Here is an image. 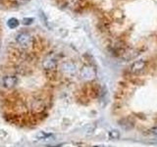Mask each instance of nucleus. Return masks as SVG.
Listing matches in <instances>:
<instances>
[{
  "mask_svg": "<svg viewBox=\"0 0 157 147\" xmlns=\"http://www.w3.org/2000/svg\"><path fill=\"white\" fill-rule=\"evenodd\" d=\"M7 26L10 28H15L19 26V21L16 19V18H11L10 20H8L7 22Z\"/></svg>",
  "mask_w": 157,
  "mask_h": 147,
  "instance_id": "nucleus-9",
  "label": "nucleus"
},
{
  "mask_svg": "<svg viewBox=\"0 0 157 147\" xmlns=\"http://www.w3.org/2000/svg\"><path fill=\"white\" fill-rule=\"evenodd\" d=\"M62 71L68 76H74L77 73V67L72 62H66L62 65Z\"/></svg>",
  "mask_w": 157,
  "mask_h": 147,
  "instance_id": "nucleus-4",
  "label": "nucleus"
},
{
  "mask_svg": "<svg viewBox=\"0 0 157 147\" xmlns=\"http://www.w3.org/2000/svg\"><path fill=\"white\" fill-rule=\"evenodd\" d=\"M33 22V18H24V20H23V24H31Z\"/></svg>",
  "mask_w": 157,
  "mask_h": 147,
  "instance_id": "nucleus-10",
  "label": "nucleus"
},
{
  "mask_svg": "<svg viewBox=\"0 0 157 147\" xmlns=\"http://www.w3.org/2000/svg\"><path fill=\"white\" fill-rule=\"evenodd\" d=\"M151 132L153 134H155L156 136H157V126H154V127H152L151 129Z\"/></svg>",
  "mask_w": 157,
  "mask_h": 147,
  "instance_id": "nucleus-13",
  "label": "nucleus"
},
{
  "mask_svg": "<svg viewBox=\"0 0 157 147\" xmlns=\"http://www.w3.org/2000/svg\"><path fill=\"white\" fill-rule=\"evenodd\" d=\"M56 65L57 64H56L55 59L52 58V57H47L42 63L43 68L45 69V70H49V71L54 70V69L56 68Z\"/></svg>",
  "mask_w": 157,
  "mask_h": 147,
  "instance_id": "nucleus-7",
  "label": "nucleus"
},
{
  "mask_svg": "<svg viewBox=\"0 0 157 147\" xmlns=\"http://www.w3.org/2000/svg\"><path fill=\"white\" fill-rule=\"evenodd\" d=\"M66 4L69 8H71L72 10H82L88 6V1L87 0H65Z\"/></svg>",
  "mask_w": 157,
  "mask_h": 147,
  "instance_id": "nucleus-1",
  "label": "nucleus"
},
{
  "mask_svg": "<svg viewBox=\"0 0 157 147\" xmlns=\"http://www.w3.org/2000/svg\"><path fill=\"white\" fill-rule=\"evenodd\" d=\"M121 137V132L118 130H111L108 131V138L111 140H117Z\"/></svg>",
  "mask_w": 157,
  "mask_h": 147,
  "instance_id": "nucleus-8",
  "label": "nucleus"
},
{
  "mask_svg": "<svg viewBox=\"0 0 157 147\" xmlns=\"http://www.w3.org/2000/svg\"><path fill=\"white\" fill-rule=\"evenodd\" d=\"M16 40H17V42L20 46L26 48V47H29L32 44L33 38L28 32H20L17 34Z\"/></svg>",
  "mask_w": 157,
  "mask_h": 147,
  "instance_id": "nucleus-2",
  "label": "nucleus"
},
{
  "mask_svg": "<svg viewBox=\"0 0 157 147\" xmlns=\"http://www.w3.org/2000/svg\"><path fill=\"white\" fill-rule=\"evenodd\" d=\"M146 68V62L144 60H137L134 62L130 67V72L134 75H137V74L142 73Z\"/></svg>",
  "mask_w": 157,
  "mask_h": 147,
  "instance_id": "nucleus-3",
  "label": "nucleus"
},
{
  "mask_svg": "<svg viewBox=\"0 0 157 147\" xmlns=\"http://www.w3.org/2000/svg\"><path fill=\"white\" fill-rule=\"evenodd\" d=\"M48 136H50V134H45V132H40L37 137L39 139H43V138H45V137H48Z\"/></svg>",
  "mask_w": 157,
  "mask_h": 147,
  "instance_id": "nucleus-11",
  "label": "nucleus"
},
{
  "mask_svg": "<svg viewBox=\"0 0 157 147\" xmlns=\"http://www.w3.org/2000/svg\"><path fill=\"white\" fill-rule=\"evenodd\" d=\"M2 83H3V86L5 88H13L15 85H16L17 83V77L15 76H6L3 77V81H2Z\"/></svg>",
  "mask_w": 157,
  "mask_h": 147,
  "instance_id": "nucleus-5",
  "label": "nucleus"
},
{
  "mask_svg": "<svg viewBox=\"0 0 157 147\" xmlns=\"http://www.w3.org/2000/svg\"><path fill=\"white\" fill-rule=\"evenodd\" d=\"M29 0H16V2L19 4V5H24V4H27Z\"/></svg>",
  "mask_w": 157,
  "mask_h": 147,
  "instance_id": "nucleus-12",
  "label": "nucleus"
},
{
  "mask_svg": "<svg viewBox=\"0 0 157 147\" xmlns=\"http://www.w3.org/2000/svg\"><path fill=\"white\" fill-rule=\"evenodd\" d=\"M81 75L83 78H85V80H92V78L95 77V72L92 68L86 66L82 69Z\"/></svg>",
  "mask_w": 157,
  "mask_h": 147,
  "instance_id": "nucleus-6",
  "label": "nucleus"
},
{
  "mask_svg": "<svg viewBox=\"0 0 157 147\" xmlns=\"http://www.w3.org/2000/svg\"><path fill=\"white\" fill-rule=\"evenodd\" d=\"M94 147H108V146H102V145L100 146V145H97V146H94Z\"/></svg>",
  "mask_w": 157,
  "mask_h": 147,
  "instance_id": "nucleus-14",
  "label": "nucleus"
}]
</instances>
